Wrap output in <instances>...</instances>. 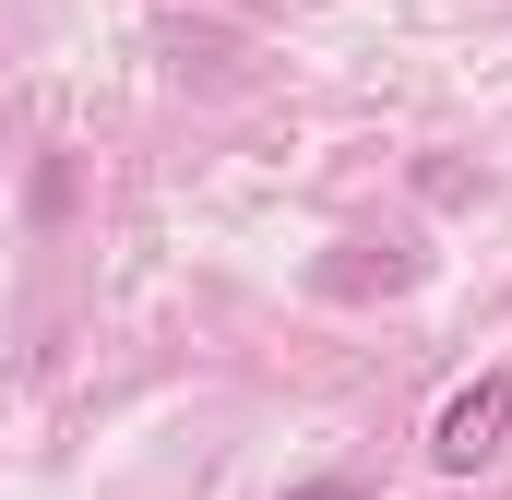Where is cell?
I'll return each mask as SVG.
<instances>
[{
	"instance_id": "1",
	"label": "cell",
	"mask_w": 512,
	"mask_h": 500,
	"mask_svg": "<svg viewBox=\"0 0 512 500\" xmlns=\"http://www.w3.org/2000/svg\"><path fill=\"white\" fill-rule=\"evenodd\" d=\"M501 441H512V370H477L441 417H429V465H441V477H477Z\"/></svg>"
},
{
	"instance_id": "2",
	"label": "cell",
	"mask_w": 512,
	"mask_h": 500,
	"mask_svg": "<svg viewBox=\"0 0 512 500\" xmlns=\"http://www.w3.org/2000/svg\"><path fill=\"white\" fill-rule=\"evenodd\" d=\"M286 500H358V477H310V489H286Z\"/></svg>"
}]
</instances>
